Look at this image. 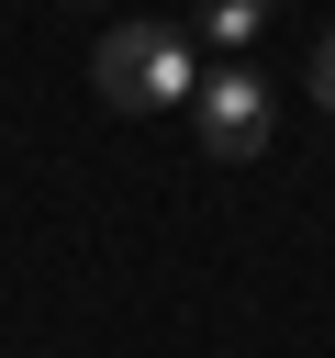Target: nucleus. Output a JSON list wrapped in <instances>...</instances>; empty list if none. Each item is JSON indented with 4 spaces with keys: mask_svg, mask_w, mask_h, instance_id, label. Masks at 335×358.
Instances as JSON below:
<instances>
[{
    "mask_svg": "<svg viewBox=\"0 0 335 358\" xmlns=\"http://www.w3.org/2000/svg\"><path fill=\"white\" fill-rule=\"evenodd\" d=\"M190 112H201V145H212L223 168H246V157H268V90H257L246 67H212V78L190 90Z\"/></svg>",
    "mask_w": 335,
    "mask_h": 358,
    "instance_id": "2",
    "label": "nucleus"
},
{
    "mask_svg": "<svg viewBox=\"0 0 335 358\" xmlns=\"http://www.w3.org/2000/svg\"><path fill=\"white\" fill-rule=\"evenodd\" d=\"M302 78H313V101H324V112H335V34H324V45H313V67H302Z\"/></svg>",
    "mask_w": 335,
    "mask_h": 358,
    "instance_id": "4",
    "label": "nucleus"
},
{
    "mask_svg": "<svg viewBox=\"0 0 335 358\" xmlns=\"http://www.w3.org/2000/svg\"><path fill=\"white\" fill-rule=\"evenodd\" d=\"M190 90H201V56L179 22H112L100 34V101L112 112H168Z\"/></svg>",
    "mask_w": 335,
    "mask_h": 358,
    "instance_id": "1",
    "label": "nucleus"
},
{
    "mask_svg": "<svg viewBox=\"0 0 335 358\" xmlns=\"http://www.w3.org/2000/svg\"><path fill=\"white\" fill-rule=\"evenodd\" d=\"M257 22H268V0H212V11H201L212 45H257Z\"/></svg>",
    "mask_w": 335,
    "mask_h": 358,
    "instance_id": "3",
    "label": "nucleus"
}]
</instances>
